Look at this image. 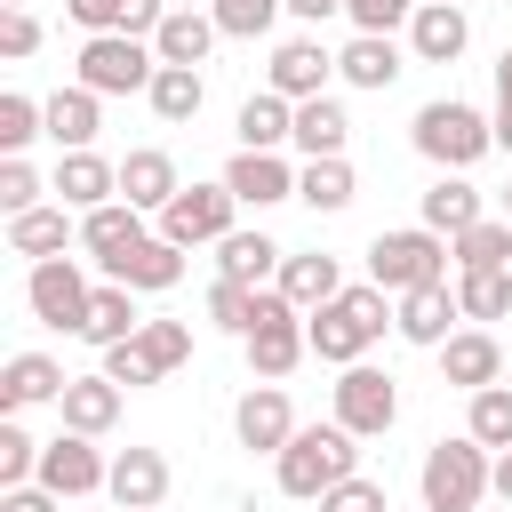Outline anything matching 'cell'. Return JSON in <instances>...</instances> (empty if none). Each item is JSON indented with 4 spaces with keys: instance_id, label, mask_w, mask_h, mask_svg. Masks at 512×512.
<instances>
[{
    "instance_id": "1",
    "label": "cell",
    "mask_w": 512,
    "mask_h": 512,
    "mask_svg": "<svg viewBox=\"0 0 512 512\" xmlns=\"http://www.w3.org/2000/svg\"><path fill=\"white\" fill-rule=\"evenodd\" d=\"M360 472V440L344 432V424H296V440L272 456V480H280V496H296V504H320L328 488H344Z\"/></svg>"
},
{
    "instance_id": "2",
    "label": "cell",
    "mask_w": 512,
    "mask_h": 512,
    "mask_svg": "<svg viewBox=\"0 0 512 512\" xmlns=\"http://www.w3.org/2000/svg\"><path fill=\"white\" fill-rule=\"evenodd\" d=\"M304 328H312V352H320L328 368H360V360H368V344L392 328V304H384V288H376V280H360V288L328 296L320 312H304Z\"/></svg>"
},
{
    "instance_id": "3",
    "label": "cell",
    "mask_w": 512,
    "mask_h": 512,
    "mask_svg": "<svg viewBox=\"0 0 512 512\" xmlns=\"http://www.w3.org/2000/svg\"><path fill=\"white\" fill-rule=\"evenodd\" d=\"M416 152L440 168V176H464L472 160H488L496 152V120L488 112H472V104H456V96H432L424 112H416Z\"/></svg>"
},
{
    "instance_id": "4",
    "label": "cell",
    "mask_w": 512,
    "mask_h": 512,
    "mask_svg": "<svg viewBox=\"0 0 512 512\" xmlns=\"http://www.w3.org/2000/svg\"><path fill=\"white\" fill-rule=\"evenodd\" d=\"M368 280L400 304V296H416V288H440L448 280V240L432 232V224H400V232H376L368 240Z\"/></svg>"
},
{
    "instance_id": "5",
    "label": "cell",
    "mask_w": 512,
    "mask_h": 512,
    "mask_svg": "<svg viewBox=\"0 0 512 512\" xmlns=\"http://www.w3.org/2000/svg\"><path fill=\"white\" fill-rule=\"evenodd\" d=\"M488 464H496V448H480L472 432L432 440V448H424V472H416L424 512H480V496H488Z\"/></svg>"
},
{
    "instance_id": "6",
    "label": "cell",
    "mask_w": 512,
    "mask_h": 512,
    "mask_svg": "<svg viewBox=\"0 0 512 512\" xmlns=\"http://www.w3.org/2000/svg\"><path fill=\"white\" fill-rule=\"evenodd\" d=\"M248 344V368H256V384H280L304 352H312V328H304V312L280 296V288H256V328L240 336Z\"/></svg>"
},
{
    "instance_id": "7",
    "label": "cell",
    "mask_w": 512,
    "mask_h": 512,
    "mask_svg": "<svg viewBox=\"0 0 512 512\" xmlns=\"http://www.w3.org/2000/svg\"><path fill=\"white\" fill-rule=\"evenodd\" d=\"M152 72H160V56H152V40H136V32H96V40H80V88H96V96H144Z\"/></svg>"
},
{
    "instance_id": "8",
    "label": "cell",
    "mask_w": 512,
    "mask_h": 512,
    "mask_svg": "<svg viewBox=\"0 0 512 512\" xmlns=\"http://www.w3.org/2000/svg\"><path fill=\"white\" fill-rule=\"evenodd\" d=\"M232 216H240V200H232L224 176H216V184H184V192L160 208V240H176V248H216L224 232H240Z\"/></svg>"
},
{
    "instance_id": "9",
    "label": "cell",
    "mask_w": 512,
    "mask_h": 512,
    "mask_svg": "<svg viewBox=\"0 0 512 512\" xmlns=\"http://www.w3.org/2000/svg\"><path fill=\"white\" fill-rule=\"evenodd\" d=\"M88 272L72 264V256H48V264H32V280H24V304H32V320L40 328H64V336H80L88 328Z\"/></svg>"
},
{
    "instance_id": "10",
    "label": "cell",
    "mask_w": 512,
    "mask_h": 512,
    "mask_svg": "<svg viewBox=\"0 0 512 512\" xmlns=\"http://www.w3.org/2000/svg\"><path fill=\"white\" fill-rule=\"evenodd\" d=\"M336 424L352 432V440H384L392 424H400V384L384 376V368H344L336 376Z\"/></svg>"
},
{
    "instance_id": "11",
    "label": "cell",
    "mask_w": 512,
    "mask_h": 512,
    "mask_svg": "<svg viewBox=\"0 0 512 512\" xmlns=\"http://www.w3.org/2000/svg\"><path fill=\"white\" fill-rule=\"evenodd\" d=\"M104 480H112V456H104L88 432L40 440V488H48V496H96Z\"/></svg>"
},
{
    "instance_id": "12",
    "label": "cell",
    "mask_w": 512,
    "mask_h": 512,
    "mask_svg": "<svg viewBox=\"0 0 512 512\" xmlns=\"http://www.w3.org/2000/svg\"><path fill=\"white\" fill-rule=\"evenodd\" d=\"M328 72H336V56H328L312 32H296V40H280V48H272L264 88H272V96H288V104H312V96H328Z\"/></svg>"
},
{
    "instance_id": "13",
    "label": "cell",
    "mask_w": 512,
    "mask_h": 512,
    "mask_svg": "<svg viewBox=\"0 0 512 512\" xmlns=\"http://www.w3.org/2000/svg\"><path fill=\"white\" fill-rule=\"evenodd\" d=\"M232 432H240V448L280 456V448L296 440V408H288V392H280V384H248V392L232 400Z\"/></svg>"
},
{
    "instance_id": "14",
    "label": "cell",
    "mask_w": 512,
    "mask_h": 512,
    "mask_svg": "<svg viewBox=\"0 0 512 512\" xmlns=\"http://www.w3.org/2000/svg\"><path fill=\"white\" fill-rule=\"evenodd\" d=\"M48 192H56V208H104V200H120V160H104V152H56V176H48Z\"/></svg>"
},
{
    "instance_id": "15",
    "label": "cell",
    "mask_w": 512,
    "mask_h": 512,
    "mask_svg": "<svg viewBox=\"0 0 512 512\" xmlns=\"http://www.w3.org/2000/svg\"><path fill=\"white\" fill-rule=\"evenodd\" d=\"M456 320H464V304H456L448 280H440V288H416V296L392 304V336H400V344H424V352H440V344L456 336Z\"/></svg>"
},
{
    "instance_id": "16",
    "label": "cell",
    "mask_w": 512,
    "mask_h": 512,
    "mask_svg": "<svg viewBox=\"0 0 512 512\" xmlns=\"http://www.w3.org/2000/svg\"><path fill=\"white\" fill-rule=\"evenodd\" d=\"M440 384H456V392L504 384V344H496L488 328H456V336L440 344Z\"/></svg>"
},
{
    "instance_id": "17",
    "label": "cell",
    "mask_w": 512,
    "mask_h": 512,
    "mask_svg": "<svg viewBox=\"0 0 512 512\" xmlns=\"http://www.w3.org/2000/svg\"><path fill=\"white\" fill-rule=\"evenodd\" d=\"M104 496H112L120 512H160V504H168V456H160V448H120Z\"/></svg>"
},
{
    "instance_id": "18",
    "label": "cell",
    "mask_w": 512,
    "mask_h": 512,
    "mask_svg": "<svg viewBox=\"0 0 512 512\" xmlns=\"http://www.w3.org/2000/svg\"><path fill=\"white\" fill-rule=\"evenodd\" d=\"M464 48H472V16H464V8L424 0V8L408 16V56H416V64H456Z\"/></svg>"
},
{
    "instance_id": "19",
    "label": "cell",
    "mask_w": 512,
    "mask_h": 512,
    "mask_svg": "<svg viewBox=\"0 0 512 512\" xmlns=\"http://www.w3.org/2000/svg\"><path fill=\"white\" fill-rule=\"evenodd\" d=\"M224 184H232L240 208H280V200H296V168H288L280 152H232V160H224Z\"/></svg>"
},
{
    "instance_id": "20",
    "label": "cell",
    "mask_w": 512,
    "mask_h": 512,
    "mask_svg": "<svg viewBox=\"0 0 512 512\" xmlns=\"http://www.w3.org/2000/svg\"><path fill=\"white\" fill-rule=\"evenodd\" d=\"M104 280H120V288H136V296H160V288H176V280H184V248H176V240H160V232H144L128 256H112V264H104Z\"/></svg>"
},
{
    "instance_id": "21",
    "label": "cell",
    "mask_w": 512,
    "mask_h": 512,
    "mask_svg": "<svg viewBox=\"0 0 512 512\" xmlns=\"http://www.w3.org/2000/svg\"><path fill=\"white\" fill-rule=\"evenodd\" d=\"M176 192H184V176H176V160H168L160 144H136V152L120 160V200H128V208L160 216V208H168Z\"/></svg>"
},
{
    "instance_id": "22",
    "label": "cell",
    "mask_w": 512,
    "mask_h": 512,
    "mask_svg": "<svg viewBox=\"0 0 512 512\" xmlns=\"http://www.w3.org/2000/svg\"><path fill=\"white\" fill-rule=\"evenodd\" d=\"M280 264H288V248H280V240H264V232H224V240H216V280L280 288Z\"/></svg>"
},
{
    "instance_id": "23",
    "label": "cell",
    "mask_w": 512,
    "mask_h": 512,
    "mask_svg": "<svg viewBox=\"0 0 512 512\" xmlns=\"http://www.w3.org/2000/svg\"><path fill=\"white\" fill-rule=\"evenodd\" d=\"M96 104H104V96H96V88H80V80H72V88H56V96L40 104V112H48V144H56V152H96V128H104V112H96Z\"/></svg>"
},
{
    "instance_id": "24",
    "label": "cell",
    "mask_w": 512,
    "mask_h": 512,
    "mask_svg": "<svg viewBox=\"0 0 512 512\" xmlns=\"http://www.w3.org/2000/svg\"><path fill=\"white\" fill-rule=\"evenodd\" d=\"M216 40H224V32H216V16H208V8H168V16H160V32H152V56H160V64H192V72H200Z\"/></svg>"
},
{
    "instance_id": "25",
    "label": "cell",
    "mask_w": 512,
    "mask_h": 512,
    "mask_svg": "<svg viewBox=\"0 0 512 512\" xmlns=\"http://www.w3.org/2000/svg\"><path fill=\"white\" fill-rule=\"evenodd\" d=\"M336 72H344V88H392V80L408 72V56H400V40H384V32H352V40L336 48Z\"/></svg>"
},
{
    "instance_id": "26",
    "label": "cell",
    "mask_w": 512,
    "mask_h": 512,
    "mask_svg": "<svg viewBox=\"0 0 512 512\" xmlns=\"http://www.w3.org/2000/svg\"><path fill=\"white\" fill-rule=\"evenodd\" d=\"M64 384H72V376H64L48 352H16V360L0 368V408L24 416V408H40V400H64Z\"/></svg>"
},
{
    "instance_id": "27",
    "label": "cell",
    "mask_w": 512,
    "mask_h": 512,
    "mask_svg": "<svg viewBox=\"0 0 512 512\" xmlns=\"http://www.w3.org/2000/svg\"><path fill=\"white\" fill-rule=\"evenodd\" d=\"M56 408H64V432H88V440H104V432L120 424V384H112L104 368H96V376H72Z\"/></svg>"
},
{
    "instance_id": "28",
    "label": "cell",
    "mask_w": 512,
    "mask_h": 512,
    "mask_svg": "<svg viewBox=\"0 0 512 512\" xmlns=\"http://www.w3.org/2000/svg\"><path fill=\"white\" fill-rule=\"evenodd\" d=\"M280 296H288L296 312H320L328 296H344V264H336L328 248H304V256L280 264Z\"/></svg>"
},
{
    "instance_id": "29",
    "label": "cell",
    "mask_w": 512,
    "mask_h": 512,
    "mask_svg": "<svg viewBox=\"0 0 512 512\" xmlns=\"http://www.w3.org/2000/svg\"><path fill=\"white\" fill-rule=\"evenodd\" d=\"M232 128H240V152H280V144H296V104L272 96V88H256Z\"/></svg>"
},
{
    "instance_id": "30",
    "label": "cell",
    "mask_w": 512,
    "mask_h": 512,
    "mask_svg": "<svg viewBox=\"0 0 512 512\" xmlns=\"http://www.w3.org/2000/svg\"><path fill=\"white\" fill-rule=\"evenodd\" d=\"M480 216H488V200H480V184H472V176H432V192H424V224H432L440 240L472 232Z\"/></svg>"
},
{
    "instance_id": "31",
    "label": "cell",
    "mask_w": 512,
    "mask_h": 512,
    "mask_svg": "<svg viewBox=\"0 0 512 512\" xmlns=\"http://www.w3.org/2000/svg\"><path fill=\"white\" fill-rule=\"evenodd\" d=\"M136 240H144V208H128V200H104V208H88V216H80V248H88L96 264L128 256Z\"/></svg>"
},
{
    "instance_id": "32",
    "label": "cell",
    "mask_w": 512,
    "mask_h": 512,
    "mask_svg": "<svg viewBox=\"0 0 512 512\" xmlns=\"http://www.w3.org/2000/svg\"><path fill=\"white\" fill-rule=\"evenodd\" d=\"M136 328H144V312H136V288H120V280H104L96 296H88V344L96 352H112V344H136Z\"/></svg>"
},
{
    "instance_id": "33",
    "label": "cell",
    "mask_w": 512,
    "mask_h": 512,
    "mask_svg": "<svg viewBox=\"0 0 512 512\" xmlns=\"http://www.w3.org/2000/svg\"><path fill=\"white\" fill-rule=\"evenodd\" d=\"M144 104H152L168 128H184V120H200V104H208V80H200L192 64H160V72H152V88H144Z\"/></svg>"
},
{
    "instance_id": "34",
    "label": "cell",
    "mask_w": 512,
    "mask_h": 512,
    "mask_svg": "<svg viewBox=\"0 0 512 512\" xmlns=\"http://www.w3.org/2000/svg\"><path fill=\"white\" fill-rule=\"evenodd\" d=\"M344 136H352V120H344L336 96L296 104V152H304V160H344Z\"/></svg>"
},
{
    "instance_id": "35",
    "label": "cell",
    "mask_w": 512,
    "mask_h": 512,
    "mask_svg": "<svg viewBox=\"0 0 512 512\" xmlns=\"http://www.w3.org/2000/svg\"><path fill=\"white\" fill-rule=\"evenodd\" d=\"M456 272H512V216H480L472 232L448 240Z\"/></svg>"
},
{
    "instance_id": "36",
    "label": "cell",
    "mask_w": 512,
    "mask_h": 512,
    "mask_svg": "<svg viewBox=\"0 0 512 512\" xmlns=\"http://www.w3.org/2000/svg\"><path fill=\"white\" fill-rule=\"evenodd\" d=\"M352 192H360L352 160H304V168H296V200H304L312 216H336V208H352Z\"/></svg>"
},
{
    "instance_id": "37",
    "label": "cell",
    "mask_w": 512,
    "mask_h": 512,
    "mask_svg": "<svg viewBox=\"0 0 512 512\" xmlns=\"http://www.w3.org/2000/svg\"><path fill=\"white\" fill-rule=\"evenodd\" d=\"M64 240H72V216H64V208L8 216V256H32V264H48V256H64Z\"/></svg>"
},
{
    "instance_id": "38",
    "label": "cell",
    "mask_w": 512,
    "mask_h": 512,
    "mask_svg": "<svg viewBox=\"0 0 512 512\" xmlns=\"http://www.w3.org/2000/svg\"><path fill=\"white\" fill-rule=\"evenodd\" d=\"M208 16H216L224 40H264V32L288 16V0H208Z\"/></svg>"
},
{
    "instance_id": "39",
    "label": "cell",
    "mask_w": 512,
    "mask_h": 512,
    "mask_svg": "<svg viewBox=\"0 0 512 512\" xmlns=\"http://www.w3.org/2000/svg\"><path fill=\"white\" fill-rule=\"evenodd\" d=\"M456 304H464V320H504L512 312V272H456Z\"/></svg>"
},
{
    "instance_id": "40",
    "label": "cell",
    "mask_w": 512,
    "mask_h": 512,
    "mask_svg": "<svg viewBox=\"0 0 512 512\" xmlns=\"http://www.w3.org/2000/svg\"><path fill=\"white\" fill-rule=\"evenodd\" d=\"M464 432H472L480 448H512V384H488V392H472V416H464Z\"/></svg>"
},
{
    "instance_id": "41",
    "label": "cell",
    "mask_w": 512,
    "mask_h": 512,
    "mask_svg": "<svg viewBox=\"0 0 512 512\" xmlns=\"http://www.w3.org/2000/svg\"><path fill=\"white\" fill-rule=\"evenodd\" d=\"M32 480H40V440L16 416H0V488H32Z\"/></svg>"
},
{
    "instance_id": "42",
    "label": "cell",
    "mask_w": 512,
    "mask_h": 512,
    "mask_svg": "<svg viewBox=\"0 0 512 512\" xmlns=\"http://www.w3.org/2000/svg\"><path fill=\"white\" fill-rule=\"evenodd\" d=\"M32 136H48V112L32 104V96H0V152L8 160H24V144Z\"/></svg>"
},
{
    "instance_id": "43",
    "label": "cell",
    "mask_w": 512,
    "mask_h": 512,
    "mask_svg": "<svg viewBox=\"0 0 512 512\" xmlns=\"http://www.w3.org/2000/svg\"><path fill=\"white\" fill-rule=\"evenodd\" d=\"M136 344L152 352V368H160V376H176V368L192 360V328H184V320H144V328H136Z\"/></svg>"
},
{
    "instance_id": "44",
    "label": "cell",
    "mask_w": 512,
    "mask_h": 512,
    "mask_svg": "<svg viewBox=\"0 0 512 512\" xmlns=\"http://www.w3.org/2000/svg\"><path fill=\"white\" fill-rule=\"evenodd\" d=\"M208 320H216L224 336H248V328H256V288H240V280H216V288H208Z\"/></svg>"
},
{
    "instance_id": "45",
    "label": "cell",
    "mask_w": 512,
    "mask_h": 512,
    "mask_svg": "<svg viewBox=\"0 0 512 512\" xmlns=\"http://www.w3.org/2000/svg\"><path fill=\"white\" fill-rule=\"evenodd\" d=\"M40 192H48V184H40V168H32V160H0V208H8V216H32V208H48Z\"/></svg>"
},
{
    "instance_id": "46",
    "label": "cell",
    "mask_w": 512,
    "mask_h": 512,
    "mask_svg": "<svg viewBox=\"0 0 512 512\" xmlns=\"http://www.w3.org/2000/svg\"><path fill=\"white\" fill-rule=\"evenodd\" d=\"M104 376H112L120 392H144V384H160V368H152V352H144V344H112V352H104Z\"/></svg>"
},
{
    "instance_id": "47",
    "label": "cell",
    "mask_w": 512,
    "mask_h": 512,
    "mask_svg": "<svg viewBox=\"0 0 512 512\" xmlns=\"http://www.w3.org/2000/svg\"><path fill=\"white\" fill-rule=\"evenodd\" d=\"M320 512H392V496H384V480L352 472L344 488H328V496H320Z\"/></svg>"
},
{
    "instance_id": "48",
    "label": "cell",
    "mask_w": 512,
    "mask_h": 512,
    "mask_svg": "<svg viewBox=\"0 0 512 512\" xmlns=\"http://www.w3.org/2000/svg\"><path fill=\"white\" fill-rule=\"evenodd\" d=\"M424 0H344V16H352V32H384L392 40V24H408Z\"/></svg>"
},
{
    "instance_id": "49",
    "label": "cell",
    "mask_w": 512,
    "mask_h": 512,
    "mask_svg": "<svg viewBox=\"0 0 512 512\" xmlns=\"http://www.w3.org/2000/svg\"><path fill=\"white\" fill-rule=\"evenodd\" d=\"M32 48H40V16H32V8H0V56L24 64Z\"/></svg>"
},
{
    "instance_id": "50",
    "label": "cell",
    "mask_w": 512,
    "mask_h": 512,
    "mask_svg": "<svg viewBox=\"0 0 512 512\" xmlns=\"http://www.w3.org/2000/svg\"><path fill=\"white\" fill-rule=\"evenodd\" d=\"M64 16L96 40V32H128V0H64Z\"/></svg>"
},
{
    "instance_id": "51",
    "label": "cell",
    "mask_w": 512,
    "mask_h": 512,
    "mask_svg": "<svg viewBox=\"0 0 512 512\" xmlns=\"http://www.w3.org/2000/svg\"><path fill=\"white\" fill-rule=\"evenodd\" d=\"M56 504H64V496H48L40 480H32V488H0V512H56Z\"/></svg>"
},
{
    "instance_id": "52",
    "label": "cell",
    "mask_w": 512,
    "mask_h": 512,
    "mask_svg": "<svg viewBox=\"0 0 512 512\" xmlns=\"http://www.w3.org/2000/svg\"><path fill=\"white\" fill-rule=\"evenodd\" d=\"M160 16H168V0H128V32H136V40H152Z\"/></svg>"
},
{
    "instance_id": "53",
    "label": "cell",
    "mask_w": 512,
    "mask_h": 512,
    "mask_svg": "<svg viewBox=\"0 0 512 512\" xmlns=\"http://www.w3.org/2000/svg\"><path fill=\"white\" fill-rule=\"evenodd\" d=\"M488 496L512 504V448H496V464H488Z\"/></svg>"
},
{
    "instance_id": "54",
    "label": "cell",
    "mask_w": 512,
    "mask_h": 512,
    "mask_svg": "<svg viewBox=\"0 0 512 512\" xmlns=\"http://www.w3.org/2000/svg\"><path fill=\"white\" fill-rule=\"evenodd\" d=\"M288 16H304V24H328V16H344V0H288Z\"/></svg>"
},
{
    "instance_id": "55",
    "label": "cell",
    "mask_w": 512,
    "mask_h": 512,
    "mask_svg": "<svg viewBox=\"0 0 512 512\" xmlns=\"http://www.w3.org/2000/svg\"><path fill=\"white\" fill-rule=\"evenodd\" d=\"M496 104H512V48L496 56Z\"/></svg>"
},
{
    "instance_id": "56",
    "label": "cell",
    "mask_w": 512,
    "mask_h": 512,
    "mask_svg": "<svg viewBox=\"0 0 512 512\" xmlns=\"http://www.w3.org/2000/svg\"><path fill=\"white\" fill-rule=\"evenodd\" d=\"M496 152H512V104H496Z\"/></svg>"
},
{
    "instance_id": "57",
    "label": "cell",
    "mask_w": 512,
    "mask_h": 512,
    "mask_svg": "<svg viewBox=\"0 0 512 512\" xmlns=\"http://www.w3.org/2000/svg\"><path fill=\"white\" fill-rule=\"evenodd\" d=\"M504 216H512V184H504Z\"/></svg>"
},
{
    "instance_id": "58",
    "label": "cell",
    "mask_w": 512,
    "mask_h": 512,
    "mask_svg": "<svg viewBox=\"0 0 512 512\" xmlns=\"http://www.w3.org/2000/svg\"><path fill=\"white\" fill-rule=\"evenodd\" d=\"M0 8H24V0H0Z\"/></svg>"
},
{
    "instance_id": "59",
    "label": "cell",
    "mask_w": 512,
    "mask_h": 512,
    "mask_svg": "<svg viewBox=\"0 0 512 512\" xmlns=\"http://www.w3.org/2000/svg\"><path fill=\"white\" fill-rule=\"evenodd\" d=\"M448 8H464V0H448Z\"/></svg>"
},
{
    "instance_id": "60",
    "label": "cell",
    "mask_w": 512,
    "mask_h": 512,
    "mask_svg": "<svg viewBox=\"0 0 512 512\" xmlns=\"http://www.w3.org/2000/svg\"><path fill=\"white\" fill-rule=\"evenodd\" d=\"M416 512H424V504H416Z\"/></svg>"
}]
</instances>
